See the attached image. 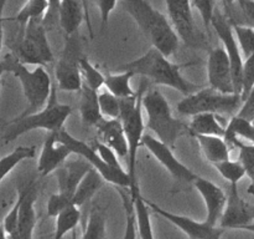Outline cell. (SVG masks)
Instances as JSON below:
<instances>
[{
  "mask_svg": "<svg viewBox=\"0 0 254 239\" xmlns=\"http://www.w3.org/2000/svg\"><path fill=\"white\" fill-rule=\"evenodd\" d=\"M135 76L133 72L130 71H121L118 74H109L107 75L104 79V86H106L107 91L111 92L118 99H126V97H130L136 95L131 87L130 81L131 79Z\"/></svg>",
  "mask_w": 254,
  "mask_h": 239,
  "instance_id": "obj_29",
  "label": "cell"
},
{
  "mask_svg": "<svg viewBox=\"0 0 254 239\" xmlns=\"http://www.w3.org/2000/svg\"><path fill=\"white\" fill-rule=\"evenodd\" d=\"M254 87V54L246 57L242 72V92L241 97L245 101Z\"/></svg>",
  "mask_w": 254,
  "mask_h": 239,
  "instance_id": "obj_40",
  "label": "cell"
},
{
  "mask_svg": "<svg viewBox=\"0 0 254 239\" xmlns=\"http://www.w3.org/2000/svg\"><path fill=\"white\" fill-rule=\"evenodd\" d=\"M79 69H81L83 82L88 85L91 89L98 91L103 86L106 76L96 66H93L84 55H81V57H79Z\"/></svg>",
  "mask_w": 254,
  "mask_h": 239,
  "instance_id": "obj_34",
  "label": "cell"
},
{
  "mask_svg": "<svg viewBox=\"0 0 254 239\" xmlns=\"http://www.w3.org/2000/svg\"><path fill=\"white\" fill-rule=\"evenodd\" d=\"M96 128L101 138L99 141L113 148L119 158H128V142L121 120L103 119Z\"/></svg>",
  "mask_w": 254,
  "mask_h": 239,
  "instance_id": "obj_20",
  "label": "cell"
},
{
  "mask_svg": "<svg viewBox=\"0 0 254 239\" xmlns=\"http://www.w3.org/2000/svg\"><path fill=\"white\" fill-rule=\"evenodd\" d=\"M72 154L68 146L57 141V132H47L37 162V171L42 177L56 172Z\"/></svg>",
  "mask_w": 254,
  "mask_h": 239,
  "instance_id": "obj_18",
  "label": "cell"
},
{
  "mask_svg": "<svg viewBox=\"0 0 254 239\" xmlns=\"http://www.w3.org/2000/svg\"><path fill=\"white\" fill-rule=\"evenodd\" d=\"M72 114L71 106L59 104L56 101V90L52 89L46 107L35 114L19 116L9 122L5 128L2 139L5 143L14 141L17 137L34 129H45L47 132H59L64 129V124Z\"/></svg>",
  "mask_w": 254,
  "mask_h": 239,
  "instance_id": "obj_5",
  "label": "cell"
},
{
  "mask_svg": "<svg viewBox=\"0 0 254 239\" xmlns=\"http://www.w3.org/2000/svg\"><path fill=\"white\" fill-rule=\"evenodd\" d=\"M253 123H254V121H253Z\"/></svg>",
  "mask_w": 254,
  "mask_h": 239,
  "instance_id": "obj_55",
  "label": "cell"
},
{
  "mask_svg": "<svg viewBox=\"0 0 254 239\" xmlns=\"http://www.w3.org/2000/svg\"><path fill=\"white\" fill-rule=\"evenodd\" d=\"M93 1L96 2V5L99 9V12H101V22H102L101 27L102 30H104L107 25H108V20H109V16H111V12L114 10L118 0H93Z\"/></svg>",
  "mask_w": 254,
  "mask_h": 239,
  "instance_id": "obj_43",
  "label": "cell"
},
{
  "mask_svg": "<svg viewBox=\"0 0 254 239\" xmlns=\"http://www.w3.org/2000/svg\"><path fill=\"white\" fill-rule=\"evenodd\" d=\"M231 147H235V148L240 149L238 161L245 167L246 176H248L250 179H252L254 177V144L235 141L231 143Z\"/></svg>",
  "mask_w": 254,
  "mask_h": 239,
  "instance_id": "obj_38",
  "label": "cell"
},
{
  "mask_svg": "<svg viewBox=\"0 0 254 239\" xmlns=\"http://www.w3.org/2000/svg\"><path fill=\"white\" fill-rule=\"evenodd\" d=\"M193 187L198 191L203 199V203L206 207V219L211 226H218L225 211L226 203H227V194L225 193L220 186L213 183L210 179H206L200 177L197 181H195Z\"/></svg>",
  "mask_w": 254,
  "mask_h": 239,
  "instance_id": "obj_17",
  "label": "cell"
},
{
  "mask_svg": "<svg viewBox=\"0 0 254 239\" xmlns=\"http://www.w3.org/2000/svg\"><path fill=\"white\" fill-rule=\"evenodd\" d=\"M11 54L24 65L46 66L54 62V52L42 19L30 20L10 42Z\"/></svg>",
  "mask_w": 254,
  "mask_h": 239,
  "instance_id": "obj_6",
  "label": "cell"
},
{
  "mask_svg": "<svg viewBox=\"0 0 254 239\" xmlns=\"http://www.w3.org/2000/svg\"><path fill=\"white\" fill-rule=\"evenodd\" d=\"M60 2L61 0H49V10H47L46 15L44 16L42 21H44L45 27H50L54 24V20L59 17V9H60Z\"/></svg>",
  "mask_w": 254,
  "mask_h": 239,
  "instance_id": "obj_45",
  "label": "cell"
},
{
  "mask_svg": "<svg viewBox=\"0 0 254 239\" xmlns=\"http://www.w3.org/2000/svg\"><path fill=\"white\" fill-rule=\"evenodd\" d=\"M81 221V211L78 207L71 206L56 217L55 233L52 239H64L66 234L73 232Z\"/></svg>",
  "mask_w": 254,
  "mask_h": 239,
  "instance_id": "obj_31",
  "label": "cell"
},
{
  "mask_svg": "<svg viewBox=\"0 0 254 239\" xmlns=\"http://www.w3.org/2000/svg\"><path fill=\"white\" fill-rule=\"evenodd\" d=\"M191 5L197 9L203 26L207 30L212 26V19L215 16V0H191Z\"/></svg>",
  "mask_w": 254,
  "mask_h": 239,
  "instance_id": "obj_41",
  "label": "cell"
},
{
  "mask_svg": "<svg viewBox=\"0 0 254 239\" xmlns=\"http://www.w3.org/2000/svg\"><path fill=\"white\" fill-rule=\"evenodd\" d=\"M212 27L222 42L223 49L227 52L232 67L233 85H235V94L241 95L242 92V72H243V59L242 50H241L238 40L236 37L232 24L223 16L221 12H215L212 19Z\"/></svg>",
  "mask_w": 254,
  "mask_h": 239,
  "instance_id": "obj_11",
  "label": "cell"
},
{
  "mask_svg": "<svg viewBox=\"0 0 254 239\" xmlns=\"http://www.w3.org/2000/svg\"><path fill=\"white\" fill-rule=\"evenodd\" d=\"M213 167L223 178L230 182V184H238V182L246 176L245 167L242 166V163L240 161H232L231 158L215 163Z\"/></svg>",
  "mask_w": 254,
  "mask_h": 239,
  "instance_id": "obj_35",
  "label": "cell"
},
{
  "mask_svg": "<svg viewBox=\"0 0 254 239\" xmlns=\"http://www.w3.org/2000/svg\"><path fill=\"white\" fill-rule=\"evenodd\" d=\"M36 154V147L35 146H19L12 149L10 153L0 158V183L2 179L25 159L34 158Z\"/></svg>",
  "mask_w": 254,
  "mask_h": 239,
  "instance_id": "obj_30",
  "label": "cell"
},
{
  "mask_svg": "<svg viewBox=\"0 0 254 239\" xmlns=\"http://www.w3.org/2000/svg\"><path fill=\"white\" fill-rule=\"evenodd\" d=\"M1 62L5 72H10L19 80L27 100V109L21 116L35 114L45 109L54 89L51 77L46 69L44 66H36L34 70H29L26 65L21 64L11 52L5 55Z\"/></svg>",
  "mask_w": 254,
  "mask_h": 239,
  "instance_id": "obj_3",
  "label": "cell"
},
{
  "mask_svg": "<svg viewBox=\"0 0 254 239\" xmlns=\"http://www.w3.org/2000/svg\"><path fill=\"white\" fill-rule=\"evenodd\" d=\"M82 239H107L106 219L97 209H92Z\"/></svg>",
  "mask_w": 254,
  "mask_h": 239,
  "instance_id": "obj_33",
  "label": "cell"
},
{
  "mask_svg": "<svg viewBox=\"0 0 254 239\" xmlns=\"http://www.w3.org/2000/svg\"><path fill=\"white\" fill-rule=\"evenodd\" d=\"M72 199H73V197L61 193V192H59L56 194H52L49 198V202H47V216L56 218L61 212H64L68 207L73 206V201Z\"/></svg>",
  "mask_w": 254,
  "mask_h": 239,
  "instance_id": "obj_39",
  "label": "cell"
},
{
  "mask_svg": "<svg viewBox=\"0 0 254 239\" xmlns=\"http://www.w3.org/2000/svg\"><path fill=\"white\" fill-rule=\"evenodd\" d=\"M0 239H9V237H7L6 232H5L4 226H2V224H0Z\"/></svg>",
  "mask_w": 254,
  "mask_h": 239,
  "instance_id": "obj_50",
  "label": "cell"
},
{
  "mask_svg": "<svg viewBox=\"0 0 254 239\" xmlns=\"http://www.w3.org/2000/svg\"><path fill=\"white\" fill-rule=\"evenodd\" d=\"M130 197L131 201H133L136 231L139 233V239H155L150 221V213H149V209L150 208L146 204L144 197L141 196L140 189H138L134 193H130Z\"/></svg>",
  "mask_w": 254,
  "mask_h": 239,
  "instance_id": "obj_26",
  "label": "cell"
},
{
  "mask_svg": "<svg viewBox=\"0 0 254 239\" xmlns=\"http://www.w3.org/2000/svg\"><path fill=\"white\" fill-rule=\"evenodd\" d=\"M235 1H237V0H225L226 5H228V6H231V5H232Z\"/></svg>",
  "mask_w": 254,
  "mask_h": 239,
  "instance_id": "obj_54",
  "label": "cell"
},
{
  "mask_svg": "<svg viewBox=\"0 0 254 239\" xmlns=\"http://www.w3.org/2000/svg\"><path fill=\"white\" fill-rule=\"evenodd\" d=\"M207 76L210 87L221 94H235L232 67L223 46L210 50L207 60Z\"/></svg>",
  "mask_w": 254,
  "mask_h": 239,
  "instance_id": "obj_16",
  "label": "cell"
},
{
  "mask_svg": "<svg viewBox=\"0 0 254 239\" xmlns=\"http://www.w3.org/2000/svg\"><path fill=\"white\" fill-rule=\"evenodd\" d=\"M84 19L87 20V15L82 0H61L59 20L67 36L76 34Z\"/></svg>",
  "mask_w": 254,
  "mask_h": 239,
  "instance_id": "obj_22",
  "label": "cell"
},
{
  "mask_svg": "<svg viewBox=\"0 0 254 239\" xmlns=\"http://www.w3.org/2000/svg\"><path fill=\"white\" fill-rule=\"evenodd\" d=\"M240 231H246V232H251V233H254V222H253V223L248 224V226L242 227Z\"/></svg>",
  "mask_w": 254,
  "mask_h": 239,
  "instance_id": "obj_49",
  "label": "cell"
},
{
  "mask_svg": "<svg viewBox=\"0 0 254 239\" xmlns=\"http://www.w3.org/2000/svg\"><path fill=\"white\" fill-rule=\"evenodd\" d=\"M145 201L146 204L149 206V208H150L154 213L163 217L166 221L173 223L175 227H178V228L180 229L181 232H184L190 239H221L226 231V229L221 228L220 226H211V224H208L206 221L198 222L190 218V217L171 213V212L166 211V209L160 208V207H159L158 204L154 203V202L148 201V199H145Z\"/></svg>",
  "mask_w": 254,
  "mask_h": 239,
  "instance_id": "obj_14",
  "label": "cell"
},
{
  "mask_svg": "<svg viewBox=\"0 0 254 239\" xmlns=\"http://www.w3.org/2000/svg\"><path fill=\"white\" fill-rule=\"evenodd\" d=\"M166 7L171 25L179 39L189 47L205 46V39L195 24L191 0H166Z\"/></svg>",
  "mask_w": 254,
  "mask_h": 239,
  "instance_id": "obj_10",
  "label": "cell"
},
{
  "mask_svg": "<svg viewBox=\"0 0 254 239\" xmlns=\"http://www.w3.org/2000/svg\"><path fill=\"white\" fill-rule=\"evenodd\" d=\"M237 116L242 117V119L248 120V121H254V87L248 95L247 99L243 101L242 106H241L240 111H238Z\"/></svg>",
  "mask_w": 254,
  "mask_h": 239,
  "instance_id": "obj_44",
  "label": "cell"
},
{
  "mask_svg": "<svg viewBox=\"0 0 254 239\" xmlns=\"http://www.w3.org/2000/svg\"><path fill=\"white\" fill-rule=\"evenodd\" d=\"M103 177L96 171V169L92 168L88 173L84 176V178L82 179L81 183L77 187L76 192L73 194V206L81 207L83 206L86 202H88L94 194L98 192V189L103 186Z\"/></svg>",
  "mask_w": 254,
  "mask_h": 239,
  "instance_id": "obj_28",
  "label": "cell"
},
{
  "mask_svg": "<svg viewBox=\"0 0 254 239\" xmlns=\"http://www.w3.org/2000/svg\"><path fill=\"white\" fill-rule=\"evenodd\" d=\"M143 146H145L150 151V153L165 167L166 171L179 183L193 184L195 181L200 178V176H197L195 172L191 171L183 162L179 161L178 157L174 154L171 147L163 143L160 139L155 138V137L150 136V134H144Z\"/></svg>",
  "mask_w": 254,
  "mask_h": 239,
  "instance_id": "obj_12",
  "label": "cell"
},
{
  "mask_svg": "<svg viewBox=\"0 0 254 239\" xmlns=\"http://www.w3.org/2000/svg\"><path fill=\"white\" fill-rule=\"evenodd\" d=\"M57 141L62 142L66 146H68L73 154H77L78 157H82L83 159H86L91 164L92 168L96 169L103 177L104 181L109 182V183L114 184L117 187L127 188L130 191L131 181L129 178L128 172L124 168H114V167H111L109 164H107L101 158V156L97 153L93 146H88L86 142L76 138V137H73L71 133L64 131V129H61V131L57 132Z\"/></svg>",
  "mask_w": 254,
  "mask_h": 239,
  "instance_id": "obj_8",
  "label": "cell"
},
{
  "mask_svg": "<svg viewBox=\"0 0 254 239\" xmlns=\"http://www.w3.org/2000/svg\"><path fill=\"white\" fill-rule=\"evenodd\" d=\"M181 65L173 64L169 57L161 54L155 47H151L143 56L129 64L122 65L118 70L130 71L134 75L146 77L156 85L171 87L185 97L200 91L203 86L186 80L181 75Z\"/></svg>",
  "mask_w": 254,
  "mask_h": 239,
  "instance_id": "obj_1",
  "label": "cell"
},
{
  "mask_svg": "<svg viewBox=\"0 0 254 239\" xmlns=\"http://www.w3.org/2000/svg\"><path fill=\"white\" fill-rule=\"evenodd\" d=\"M99 109L102 116L108 120L121 119V102L118 97L112 95L109 91H102L98 94Z\"/></svg>",
  "mask_w": 254,
  "mask_h": 239,
  "instance_id": "obj_36",
  "label": "cell"
},
{
  "mask_svg": "<svg viewBox=\"0 0 254 239\" xmlns=\"http://www.w3.org/2000/svg\"><path fill=\"white\" fill-rule=\"evenodd\" d=\"M122 5L153 47L166 57L175 54L180 39L165 15L154 9L146 0H122Z\"/></svg>",
  "mask_w": 254,
  "mask_h": 239,
  "instance_id": "obj_2",
  "label": "cell"
},
{
  "mask_svg": "<svg viewBox=\"0 0 254 239\" xmlns=\"http://www.w3.org/2000/svg\"><path fill=\"white\" fill-rule=\"evenodd\" d=\"M226 128L221 124L218 115L198 114L192 116L189 124V133L192 136H218L225 137Z\"/></svg>",
  "mask_w": 254,
  "mask_h": 239,
  "instance_id": "obj_24",
  "label": "cell"
},
{
  "mask_svg": "<svg viewBox=\"0 0 254 239\" xmlns=\"http://www.w3.org/2000/svg\"><path fill=\"white\" fill-rule=\"evenodd\" d=\"M143 110L146 114V128L151 129L156 138L171 148L189 132L188 124L173 116L168 100L158 89H151L143 95Z\"/></svg>",
  "mask_w": 254,
  "mask_h": 239,
  "instance_id": "obj_4",
  "label": "cell"
},
{
  "mask_svg": "<svg viewBox=\"0 0 254 239\" xmlns=\"http://www.w3.org/2000/svg\"><path fill=\"white\" fill-rule=\"evenodd\" d=\"M5 72V69H4V65H2V62L0 61V85H1V76L2 74Z\"/></svg>",
  "mask_w": 254,
  "mask_h": 239,
  "instance_id": "obj_52",
  "label": "cell"
},
{
  "mask_svg": "<svg viewBox=\"0 0 254 239\" xmlns=\"http://www.w3.org/2000/svg\"><path fill=\"white\" fill-rule=\"evenodd\" d=\"M93 147L97 151V153L101 156V158L103 159L107 164H109L111 167H114V168H123L121 162H119V156L116 153V151H114L113 148L107 146V144L103 143L102 141L94 142Z\"/></svg>",
  "mask_w": 254,
  "mask_h": 239,
  "instance_id": "obj_42",
  "label": "cell"
},
{
  "mask_svg": "<svg viewBox=\"0 0 254 239\" xmlns=\"http://www.w3.org/2000/svg\"><path fill=\"white\" fill-rule=\"evenodd\" d=\"M79 114L86 126L96 127L104 119L99 109L98 91L91 89L84 82L79 90Z\"/></svg>",
  "mask_w": 254,
  "mask_h": 239,
  "instance_id": "obj_23",
  "label": "cell"
},
{
  "mask_svg": "<svg viewBox=\"0 0 254 239\" xmlns=\"http://www.w3.org/2000/svg\"><path fill=\"white\" fill-rule=\"evenodd\" d=\"M77 237H78V236H77V229H74V231L72 232L71 239H78V238H77Z\"/></svg>",
  "mask_w": 254,
  "mask_h": 239,
  "instance_id": "obj_53",
  "label": "cell"
},
{
  "mask_svg": "<svg viewBox=\"0 0 254 239\" xmlns=\"http://www.w3.org/2000/svg\"><path fill=\"white\" fill-rule=\"evenodd\" d=\"M203 156L212 164L230 159V144L223 137L218 136H195Z\"/></svg>",
  "mask_w": 254,
  "mask_h": 239,
  "instance_id": "obj_25",
  "label": "cell"
},
{
  "mask_svg": "<svg viewBox=\"0 0 254 239\" xmlns=\"http://www.w3.org/2000/svg\"><path fill=\"white\" fill-rule=\"evenodd\" d=\"M72 36L67 37L64 55L55 67V77L59 89L69 92L79 91L83 85V77L79 69L81 55L74 52L77 49V42Z\"/></svg>",
  "mask_w": 254,
  "mask_h": 239,
  "instance_id": "obj_13",
  "label": "cell"
},
{
  "mask_svg": "<svg viewBox=\"0 0 254 239\" xmlns=\"http://www.w3.org/2000/svg\"><path fill=\"white\" fill-rule=\"evenodd\" d=\"M91 169V164L82 157H79V159H74V161L64 162L55 172L57 177L59 192L73 197L78 184Z\"/></svg>",
  "mask_w": 254,
  "mask_h": 239,
  "instance_id": "obj_19",
  "label": "cell"
},
{
  "mask_svg": "<svg viewBox=\"0 0 254 239\" xmlns=\"http://www.w3.org/2000/svg\"><path fill=\"white\" fill-rule=\"evenodd\" d=\"M6 1L7 0H0V52H1L2 44H4V16H2V12H4Z\"/></svg>",
  "mask_w": 254,
  "mask_h": 239,
  "instance_id": "obj_47",
  "label": "cell"
},
{
  "mask_svg": "<svg viewBox=\"0 0 254 239\" xmlns=\"http://www.w3.org/2000/svg\"><path fill=\"white\" fill-rule=\"evenodd\" d=\"M83 1V5H84V10H86V15H87V22H88V30L89 32H91V36H93V31H92V26H91V21H89V14H88V6H87V2L89 1V0H82Z\"/></svg>",
  "mask_w": 254,
  "mask_h": 239,
  "instance_id": "obj_48",
  "label": "cell"
},
{
  "mask_svg": "<svg viewBox=\"0 0 254 239\" xmlns=\"http://www.w3.org/2000/svg\"><path fill=\"white\" fill-rule=\"evenodd\" d=\"M248 193H250L251 196L254 197V177L251 179V184H250V187H248Z\"/></svg>",
  "mask_w": 254,
  "mask_h": 239,
  "instance_id": "obj_51",
  "label": "cell"
},
{
  "mask_svg": "<svg viewBox=\"0 0 254 239\" xmlns=\"http://www.w3.org/2000/svg\"><path fill=\"white\" fill-rule=\"evenodd\" d=\"M119 120L123 124L127 142H128V171L127 172L131 181L130 193H134L139 189L138 177H136V158H138L139 147L143 144L144 128H145L143 120V96L140 97L135 109L122 115Z\"/></svg>",
  "mask_w": 254,
  "mask_h": 239,
  "instance_id": "obj_9",
  "label": "cell"
},
{
  "mask_svg": "<svg viewBox=\"0 0 254 239\" xmlns=\"http://www.w3.org/2000/svg\"><path fill=\"white\" fill-rule=\"evenodd\" d=\"M243 101L241 95L221 94L212 87H202L200 91L184 97L178 104V112L185 116L198 114H235L240 111Z\"/></svg>",
  "mask_w": 254,
  "mask_h": 239,
  "instance_id": "obj_7",
  "label": "cell"
},
{
  "mask_svg": "<svg viewBox=\"0 0 254 239\" xmlns=\"http://www.w3.org/2000/svg\"><path fill=\"white\" fill-rule=\"evenodd\" d=\"M223 138L230 144V147L231 143L235 141H241L245 143L248 142V143L254 144V123L235 115L226 127Z\"/></svg>",
  "mask_w": 254,
  "mask_h": 239,
  "instance_id": "obj_27",
  "label": "cell"
},
{
  "mask_svg": "<svg viewBox=\"0 0 254 239\" xmlns=\"http://www.w3.org/2000/svg\"><path fill=\"white\" fill-rule=\"evenodd\" d=\"M245 16L253 24L254 27V0H237Z\"/></svg>",
  "mask_w": 254,
  "mask_h": 239,
  "instance_id": "obj_46",
  "label": "cell"
},
{
  "mask_svg": "<svg viewBox=\"0 0 254 239\" xmlns=\"http://www.w3.org/2000/svg\"><path fill=\"white\" fill-rule=\"evenodd\" d=\"M232 26L241 50H242V54L246 57L251 56L254 54V27L243 26V25L238 24H232Z\"/></svg>",
  "mask_w": 254,
  "mask_h": 239,
  "instance_id": "obj_37",
  "label": "cell"
},
{
  "mask_svg": "<svg viewBox=\"0 0 254 239\" xmlns=\"http://www.w3.org/2000/svg\"><path fill=\"white\" fill-rule=\"evenodd\" d=\"M19 233L21 239H34V231L36 227V189L32 186L26 187L19 192Z\"/></svg>",
  "mask_w": 254,
  "mask_h": 239,
  "instance_id": "obj_21",
  "label": "cell"
},
{
  "mask_svg": "<svg viewBox=\"0 0 254 239\" xmlns=\"http://www.w3.org/2000/svg\"><path fill=\"white\" fill-rule=\"evenodd\" d=\"M47 10H49V0H27L14 20L19 27L24 29L30 20L44 19Z\"/></svg>",
  "mask_w": 254,
  "mask_h": 239,
  "instance_id": "obj_32",
  "label": "cell"
},
{
  "mask_svg": "<svg viewBox=\"0 0 254 239\" xmlns=\"http://www.w3.org/2000/svg\"><path fill=\"white\" fill-rule=\"evenodd\" d=\"M254 206L240 196L237 184H230L227 203L218 226L223 229H238L253 223Z\"/></svg>",
  "mask_w": 254,
  "mask_h": 239,
  "instance_id": "obj_15",
  "label": "cell"
}]
</instances>
